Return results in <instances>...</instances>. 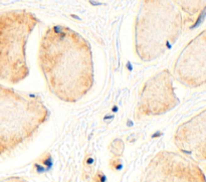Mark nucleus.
I'll list each match as a JSON object with an SVG mask.
<instances>
[{
    "label": "nucleus",
    "instance_id": "obj_10",
    "mask_svg": "<svg viewBox=\"0 0 206 182\" xmlns=\"http://www.w3.org/2000/svg\"><path fill=\"white\" fill-rule=\"evenodd\" d=\"M96 161L92 157V155H87L84 160V170H82V179L85 181H89L92 178V173L95 167Z\"/></svg>",
    "mask_w": 206,
    "mask_h": 182
},
{
    "label": "nucleus",
    "instance_id": "obj_7",
    "mask_svg": "<svg viewBox=\"0 0 206 182\" xmlns=\"http://www.w3.org/2000/svg\"><path fill=\"white\" fill-rule=\"evenodd\" d=\"M172 74L186 88L196 89L206 84V29L182 48L174 62Z\"/></svg>",
    "mask_w": 206,
    "mask_h": 182
},
{
    "label": "nucleus",
    "instance_id": "obj_5",
    "mask_svg": "<svg viewBox=\"0 0 206 182\" xmlns=\"http://www.w3.org/2000/svg\"><path fill=\"white\" fill-rule=\"evenodd\" d=\"M141 182H206L200 166L182 154L160 151L149 161Z\"/></svg>",
    "mask_w": 206,
    "mask_h": 182
},
{
    "label": "nucleus",
    "instance_id": "obj_14",
    "mask_svg": "<svg viewBox=\"0 0 206 182\" xmlns=\"http://www.w3.org/2000/svg\"><path fill=\"white\" fill-rule=\"evenodd\" d=\"M0 182H28L26 179H24L20 176H9L0 179Z\"/></svg>",
    "mask_w": 206,
    "mask_h": 182
},
{
    "label": "nucleus",
    "instance_id": "obj_13",
    "mask_svg": "<svg viewBox=\"0 0 206 182\" xmlns=\"http://www.w3.org/2000/svg\"><path fill=\"white\" fill-rule=\"evenodd\" d=\"M92 182H106V175L102 170H97V172L92 176Z\"/></svg>",
    "mask_w": 206,
    "mask_h": 182
},
{
    "label": "nucleus",
    "instance_id": "obj_8",
    "mask_svg": "<svg viewBox=\"0 0 206 182\" xmlns=\"http://www.w3.org/2000/svg\"><path fill=\"white\" fill-rule=\"evenodd\" d=\"M174 144L180 154L193 162H205L206 109L178 126L174 134Z\"/></svg>",
    "mask_w": 206,
    "mask_h": 182
},
{
    "label": "nucleus",
    "instance_id": "obj_1",
    "mask_svg": "<svg viewBox=\"0 0 206 182\" xmlns=\"http://www.w3.org/2000/svg\"><path fill=\"white\" fill-rule=\"evenodd\" d=\"M37 60L49 92L64 103H78L94 85L91 44L68 26L53 25L45 29Z\"/></svg>",
    "mask_w": 206,
    "mask_h": 182
},
{
    "label": "nucleus",
    "instance_id": "obj_11",
    "mask_svg": "<svg viewBox=\"0 0 206 182\" xmlns=\"http://www.w3.org/2000/svg\"><path fill=\"white\" fill-rule=\"evenodd\" d=\"M124 149H125V145L121 139H115L114 141H112L109 146L110 153L112 154L113 158H121L123 156Z\"/></svg>",
    "mask_w": 206,
    "mask_h": 182
},
{
    "label": "nucleus",
    "instance_id": "obj_3",
    "mask_svg": "<svg viewBox=\"0 0 206 182\" xmlns=\"http://www.w3.org/2000/svg\"><path fill=\"white\" fill-rule=\"evenodd\" d=\"M48 116L38 96L0 84V158L31 139Z\"/></svg>",
    "mask_w": 206,
    "mask_h": 182
},
{
    "label": "nucleus",
    "instance_id": "obj_6",
    "mask_svg": "<svg viewBox=\"0 0 206 182\" xmlns=\"http://www.w3.org/2000/svg\"><path fill=\"white\" fill-rule=\"evenodd\" d=\"M174 78L169 69H163L149 78L138 96L134 117L141 120L166 114L180 103L173 85Z\"/></svg>",
    "mask_w": 206,
    "mask_h": 182
},
{
    "label": "nucleus",
    "instance_id": "obj_4",
    "mask_svg": "<svg viewBox=\"0 0 206 182\" xmlns=\"http://www.w3.org/2000/svg\"><path fill=\"white\" fill-rule=\"evenodd\" d=\"M38 23L26 9L0 11V80L16 85L29 75L26 44Z\"/></svg>",
    "mask_w": 206,
    "mask_h": 182
},
{
    "label": "nucleus",
    "instance_id": "obj_9",
    "mask_svg": "<svg viewBox=\"0 0 206 182\" xmlns=\"http://www.w3.org/2000/svg\"><path fill=\"white\" fill-rule=\"evenodd\" d=\"M180 11L186 14V18H184V23L189 22L193 23L201 15L206 9V1L197 0V1H186V0H180L174 1Z\"/></svg>",
    "mask_w": 206,
    "mask_h": 182
},
{
    "label": "nucleus",
    "instance_id": "obj_2",
    "mask_svg": "<svg viewBox=\"0 0 206 182\" xmlns=\"http://www.w3.org/2000/svg\"><path fill=\"white\" fill-rule=\"evenodd\" d=\"M182 12L174 1L144 0L134 25L135 52L142 62H153L172 47L184 27Z\"/></svg>",
    "mask_w": 206,
    "mask_h": 182
},
{
    "label": "nucleus",
    "instance_id": "obj_12",
    "mask_svg": "<svg viewBox=\"0 0 206 182\" xmlns=\"http://www.w3.org/2000/svg\"><path fill=\"white\" fill-rule=\"evenodd\" d=\"M109 165H110V168H112V170L119 171L122 168L123 163H122L121 158H112L109 162Z\"/></svg>",
    "mask_w": 206,
    "mask_h": 182
}]
</instances>
